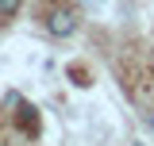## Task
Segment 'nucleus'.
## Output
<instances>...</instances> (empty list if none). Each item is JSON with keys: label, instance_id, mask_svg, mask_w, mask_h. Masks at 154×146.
<instances>
[{"label": "nucleus", "instance_id": "1", "mask_svg": "<svg viewBox=\"0 0 154 146\" xmlns=\"http://www.w3.org/2000/svg\"><path fill=\"white\" fill-rule=\"evenodd\" d=\"M46 31L58 38H69L77 31V12L73 8H66V4H58V8H50L46 12Z\"/></svg>", "mask_w": 154, "mask_h": 146}, {"label": "nucleus", "instance_id": "2", "mask_svg": "<svg viewBox=\"0 0 154 146\" xmlns=\"http://www.w3.org/2000/svg\"><path fill=\"white\" fill-rule=\"evenodd\" d=\"M19 127L27 131V135H35V131H38V115H35L31 104H19Z\"/></svg>", "mask_w": 154, "mask_h": 146}, {"label": "nucleus", "instance_id": "3", "mask_svg": "<svg viewBox=\"0 0 154 146\" xmlns=\"http://www.w3.org/2000/svg\"><path fill=\"white\" fill-rule=\"evenodd\" d=\"M16 12H19V0H0V16L4 19H12Z\"/></svg>", "mask_w": 154, "mask_h": 146}, {"label": "nucleus", "instance_id": "4", "mask_svg": "<svg viewBox=\"0 0 154 146\" xmlns=\"http://www.w3.org/2000/svg\"><path fill=\"white\" fill-rule=\"evenodd\" d=\"M89 4H100V0H89Z\"/></svg>", "mask_w": 154, "mask_h": 146}]
</instances>
